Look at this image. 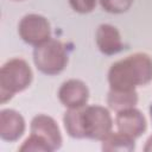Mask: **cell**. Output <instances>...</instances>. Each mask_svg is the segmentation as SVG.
<instances>
[{
	"label": "cell",
	"mask_w": 152,
	"mask_h": 152,
	"mask_svg": "<svg viewBox=\"0 0 152 152\" xmlns=\"http://www.w3.org/2000/svg\"><path fill=\"white\" fill-rule=\"evenodd\" d=\"M148 110H150V116H151V120H152V103L150 104V108H148Z\"/></svg>",
	"instance_id": "ac0fdd59"
},
{
	"label": "cell",
	"mask_w": 152,
	"mask_h": 152,
	"mask_svg": "<svg viewBox=\"0 0 152 152\" xmlns=\"http://www.w3.org/2000/svg\"><path fill=\"white\" fill-rule=\"evenodd\" d=\"M26 128L25 119L14 109H2L0 112V137L2 140L13 142L24 134Z\"/></svg>",
	"instance_id": "9c48e42d"
},
{
	"label": "cell",
	"mask_w": 152,
	"mask_h": 152,
	"mask_svg": "<svg viewBox=\"0 0 152 152\" xmlns=\"http://www.w3.org/2000/svg\"><path fill=\"white\" fill-rule=\"evenodd\" d=\"M33 74L28 63L23 58H12L0 69V102L6 103L17 93L27 89Z\"/></svg>",
	"instance_id": "7a4b0ae2"
},
{
	"label": "cell",
	"mask_w": 152,
	"mask_h": 152,
	"mask_svg": "<svg viewBox=\"0 0 152 152\" xmlns=\"http://www.w3.org/2000/svg\"><path fill=\"white\" fill-rule=\"evenodd\" d=\"M144 151L145 152H152V135H150L148 139L146 140L145 146H144Z\"/></svg>",
	"instance_id": "e0dca14e"
},
{
	"label": "cell",
	"mask_w": 152,
	"mask_h": 152,
	"mask_svg": "<svg viewBox=\"0 0 152 152\" xmlns=\"http://www.w3.org/2000/svg\"><path fill=\"white\" fill-rule=\"evenodd\" d=\"M82 108L68 109L63 116V124L68 135L75 139L84 138L83 125H82Z\"/></svg>",
	"instance_id": "4fadbf2b"
},
{
	"label": "cell",
	"mask_w": 152,
	"mask_h": 152,
	"mask_svg": "<svg viewBox=\"0 0 152 152\" xmlns=\"http://www.w3.org/2000/svg\"><path fill=\"white\" fill-rule=\"evenodd\" d=\"M18 33L26 44L37 46L51 38V26L45 17L30 13L19 21Z\"/></svg>",
	"instance_id": "5b68a950"
},
{
	"label": "cell",
	"mask_w": 152,
	"mask_h": 152,
	"mask_svg": "<svg viewBox=\"0 0 152 152\" xmlns=\"http://www.w3.org/2000/svg\"><path fill=\"white\" fill-rule=\"evenodd\" d=\"M20 152H51V147L36 134H30L28 138L19 147Z\"/></svg>",
	"instance_id": "5bb4252c"
},
{
	"label": "cell",
	"mask_w": 152,
	"mask_h": 152,
	"mask_svg": "<svg viewBox=\"0 0 152 152\" xmlns=\"http://www.w3.org/2000/svg\"><path fill=\"white\" fill-rule=\"evenodd\" d=\"M15 1H21V0H15Z\"/></svg>",
	"instance_id": "d6986e66"
},
{
	"label": "cell",
	"mask_w": 152,
	"mask_h": 152,
	"mask_svg": "<svg viewBox=\"0 0 152 152\" xmlns=\"http://www.w3.org/2000/svg\"><path fill=\"white\" fill-rule=\"evenodd\" d=\"M101 7L112 14H121L127 12L132 4L133 0H99Z\"/></svg>",
	"instance_id": "9a60e30c"
},
{
	"label": "cell",
	"mask_w": 152,
	"mask_h": 152,
	"mask_svg": "<svg viewBox=\"0 0 152 152\" xmlns=\"http://www.w3.org/2000/svg\"><path fill=\"white\" fill-rule=\"evenodd\" d=\"M152 81V57L145 52H135L113 63L108 70L110 89L135 90Z\"/></svg>",
	"instance_id": "6da1fadb"
},
{
	"label": "cell",
	"mask_w": 152,
	"mask_h": 152,
	"mask_svg": "<svg viewBox=\"0 0 152 152\" xmlns=\"http://www.w3.org/2000/svg\"><path fill=\"white\" fill-rule=\"evenodd\" d=\"M138 103V93L135 90L109 89L107 95V104L115 113L135 107Z\"/></svg>",
	"instance_id": "8fae6325"
},
{
	"label": "cell",
	"mask_w": 152,
	"mask_h": 152,
	"mask_svg": "<svg viewBox=\"0 0 152 152\" xmlns=\"http://www.w3.org/2000/svg\"><path fill=\"white\" fill-rule=\"evenodd\" d=\"M95 42L99 50L106 56L116 55L124 49L119 30L110 24L99 25L95 33Z\"/></svg>",
	"instance_id": "30bf717a"
},
{
	"label": "cell",
	"mask_w": 152,
	"mask_h": 152,
	"mask_svg": "<svg viewBox=\"0 0 152 152\" xmlns=\"http://www.w3.org/2000/svg\"><path fill=\"white\" fill-rule=\"evenodd\" d=\"M97 0H69L71 8L77 13H90L95 10Z\"/></svg>",
	"instance_id": "2e32d148"
},
{
	"label": "cell",
	"mask_w": 152,
	"mask_h": 152,
	"mask_svg": "<svg viewBox=\"0 0 152 152\" xmlns=\"http://www.w3.org/2000/svg\"><path fill=\"white\" fill-rule=\"evenodd\" d=\"M135 139L120 132H110L101 142H102V151L106 152H131L135 148Z\"/></svg>",
	"instance_id": "7c38bea8"
},
{
	"label": "cell",
	"mask_w": 152,
	"mask_h": 152,
	"mask_svg": "<svg viewBox=\"0 0 152 152\" xmlns=\"http://www.w3.org/2000/svg\"><path fill=\"white\" fill-rule=\"evenodd\" d=\"M30 129L32 134H36L44 141H46L52 151L58 150L62 146L63 138L61 134V129L55 119H52L51 116L45 114L36 115L31 120Z\"/></svg>",
	"instance_id": "52a82bcc"
},
{
	"label": "cell",
	"mask_w": 152,
	"mask_h": 152,
	"mask_svg": "<svg viewBox=\"0 0 152 152\" xmlns=\"http://www.w3.org/2000/svg\"><path fill=\"white\" fill-rule=\"evenodd\" d=\"M82 125L84 138L102 141L113 131V119L109 110L93 104L82 108Z\"/></svg>",
	"instance_id": "277c9868"
},
{
	"label": "cell",
	"mask_w": 152,
	"mask_h": 152,
	"mask_svg": "<svg viewBox=\"0 0 152 152\" xmlns=\"http://www.w3.org/2000/svg\"><path fill=\"white\" fill-rule=\"evenodd\" d=\"M57 95L61 103L68 109L82 108L89 100V89L81 80L71 78L62 83Z\"/></svg>",
	"instance_id": "8992f818"
},
{
	"label": "cell",
	"mask_w": 152,
	"mask_h": 152,
	"mask_svg": "<svg viewBox=\"0 0 152 152\" xmlns=\"http://www.w3.org/2000/svg\"><path fill=\"white\" fill-rule=\"evenodd\" d=\"M33 62L37 69L45 75L61 74L68 64V52L65 45L55 38L34 46Z\"/></svg>",
	"instance_id": "3957f363"
},
{
	"label": "cell",
	"mask_w": 152,
	"mask_h": 152,
	"mask_svg": "<svg viewBox=\"0 0 152 152\" xmlns=\"http://www.w3.org/2000/svg\"><path fill=\"white\" fill-rule=\"evenodd\" d=\"M115 126L118 131L137 139L145 133L147 122L144 114L139 109L133 107L116 113Z\"/></svg>",
	"instance_id": "ba28073f"
}]
</instances>
